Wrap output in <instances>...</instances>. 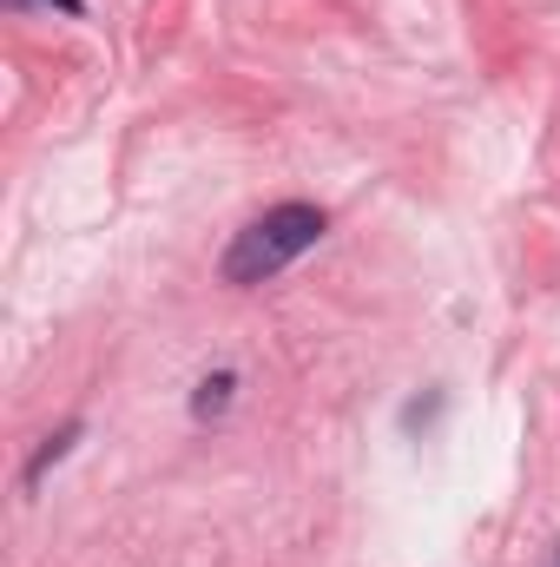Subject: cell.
<instances>
[{
	"mask_svg": "<svg viewBox=\"0 0 560 567\" xmlns=\"http://www.w3.org/2000/svg\"><path fill=\"white\" fill-rule=\"evenodd\" d=\"M60 7H66V13H80V0H60Z\"/></svg>",
	"mask_w": 560,
	"mask_h": 567,
	"instance_id": "3",
	"label": "cell"
},
{
	"mask_svg": "<svg viewBox=\"0 0 560 567\" xmlns=\"http://www.w3.org/2000/svg\"><path fill=\"white\" fill-rule=\"evenodd\" d=\"M317 238H323V212H317V205H278V212H265V218L231 245L225 278H231V284L271 278V271H283L290 258H303Z\"/></svg>",
	"mask_w": 560,
	"mask_h": 567,
	"instance_id": "1",
	"label": "cell"
},
{
	"mask_svg": "<svg viewBox=\"0 0 560 567\" xmlns=\"http://www.w3.org/2000/svg\"><path fill=\"white\" fill-rule=\"evenodd\" d=\"M225 390H231V377H211V383H205V396H198V416H211V410L225 403Z\"/></svg>",
	"mask_w": 560,
	"mask_h": 567,
	"instance_id": "2",
	"label": "cell"
},
{
	"mask_svg": "<svg viewBox=\"0 0 560 567\" xmlns=\"http://www.w3.org/2000/svg\"><path fill=\"white\" fill-rule=\"evenodd\" d=\"M554 567H560V561H554Z\"/></svg>",
	"mask_w": 560,
	"mask_h": 567,
	"instance_id": "4",
	"label": "cell"
}]
</instances>
